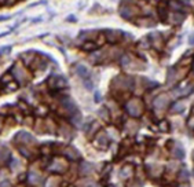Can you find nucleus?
Instances as JSON below:
<instances>
[{
    "instance_id": "nucleus-1",
    "label": "nucleus",
    "mask_w": 194,
    "mask_h": 187,
    "mask_svg": "<svg viewBox=\"0 0 194 187\" xmlns=\"http://www.w3.org/2000/svg\"><path fill=\"white\" fill-rule=\"evenodd\" d=\"M125 109H127V112H128L129 116L139 117V116H142V113H143V103H142V101H140V99L132 98L131 101L127 102Z\"/></svg>"
},
{
    "instance_id": "nucleus-2",
    "label": "nucleus",
    "mask_w": 194,
    "mask_h": 187,
    "mask_svg": "<svg viewBox=\"0 0 194 187\" xmlns=\"http://www.w3.org/2000/svg\"><path fill=\"white\" fill-rule=\"evenodd\" d=\"M153 105H154V107H156L157 110H164V109H167L168 105H169V96H168L167 94H161V95H158L157 98L154 99Z\"/></svg>"
},
{
    "instance_id": "nucleus-3",
    "label": "nucleus",
    "mask_w": 194,
    "mask_h": 187,
    "mask_svg": "<svg viewBox=\"0 0 194 187\" xmlns=\"http://www.w3.org/2000/svg\"><path fill=\"white\" fill-rule=\"evenodd\" d=\"M109 145V136L105 132H101V134L96 135L95 138V146H98L99 149H106Z\"/></svg>"
},
{
    "instance_id": "nucleus-4",
    "label": "nucleus",
    "mask_w": 194,
    "mask_h": 187,
    "mask_svg": "<svg viewBox=\"0 0 194 187\" xmlns=\"http://www.w3.org/2000/svg\"><path fill=\"white\" fill-rule=\"evenodd\" d=\"M94 172V165L88 161H83L80 165V173L83 176H87V175H91Z\"/></svg>"
},
{
    "instance_id": "nucleus-5",
    "label": "nucleus",
    "mask_w": 194,
    "mask_h": 187,
    "mask_svg": "<svg viewBox=\"0 0 194 187\" xmlns=\"http://www.w3.org/2000/svg\"><path fill=\"white\" fill-rule=\"evenodd\" d=\"M68 168V164L65 161H61V160H55L54 164L50 166L51 171H54V172H63V171Z\"/></svg>"
},
{
    "instance_id": "nucleus-6",
    "label": "nucleus",
    "mask_w": 194,
    "mask_h": 187,
    "mask_svg": "<svg viewBox=\"0 0 194 187\" xmlns=\"http://www.w3.org/2000/svg\"><path fill=\"white\" fill-rule=\"evenodd\" d=\"M183 19H185V15L182 14V12L179 11H173L172 14H169V22L173 25H179L183 22Z\"/></svg>"
},
{
    "instance_id": "nucleus-7",
    "label": "nucleus",
    "mask_w": 194,
    "mask_h": 187,
    "mask_svg": "<svg viewBox=\"0 0 194 187\" xmlns=\"http://www.w3.org/2000/svg\"><path fill=\"white\" fill-rule=\"evenodd\" d=\"M120 36H121L120 30H106V39H108L110 43H116V42H119Z\"/></svg>"
},
{
    "instance_id": "nucleus-8",
    "label": "nucleus",
    "mask_w": 194,
    "mask_h": 187,
    "mask_svg": "<svg viewBox=\"0 0 194 187\" xmlns=\"http://www.w3.org/2000/svg\"><path fill=\"white\" fill-rule=\"evenodd\" d=\"M132 165H125L122 166L121 171H120V178L121 179H129L132 176Z\"/></svg>"
},
{
    "instance_id": "nucleus-9",
    "label": "nucleus",
    "mask_w": 194,
    "mask_h": 187,
    "mask_svg": "<svg viewBox=\"0 0 194 187\" xmlns=\"http://www.w3.org/2000/svg\"><path fill=\"white\" fill-rule=\"evenodd\" d=\"M62 106L68 110L69 113H75V112H76V105L73 103V101L70 98H65V99H63V101H62Z\"/></svg>"
},
{
    "instance_id": "nucleus-10",
    "label": "nucleus",
    "mask_w": 194,
    "mask_h": 187,
    "mask_svg": "<svg viewBox=\"0 0 194 187\" xmlns=\"http://www.w3.org/2000/svg\"><path fill=\"white\" fill-rule=\"evenodd\" d=\"M40 175L37 172H35V171H30L29 173H28V182H29L30 184H39L40 183Z\"/></svg>"
},
{
    "instance_id": "nucleus-11",
    "label": "nucleus",
    "mask_w": 194,
    "mask_h": 187,
    "mask_svg": "<svg viewBox=\"0 0 194 187\" xmlns=\"http://www.w3.org/2000/svg\"><path fill=\"white\" fill-rule=\"evenodd\" d=\"M65 154L68 155L70 160H77V158H80V153H79L75 147H68L65 150Z\"/></svg>"
},
{
    "instance_id": "nucleus-12",
    "label": "nucleus",
    "mask_w": 194,
    "mask_h": 187,
    "mask_svg": "<svg viewBox=\"0 0 194 187\" xmlns=\"http://www.w3.org/2000/svg\"><path fill=\"white\" fill-rule=\"evenodd\" d=\"M183 110H185V105H183V102H175V103L171 106V113L172 114L182 113Z\"/></svg>"
},
{
    "instance_id": "nucleus-13",
    "label": "nucleus",
    "mask_w": 194,
    "mask_h": 187,
    "mask_svg": "<svg viewBox=\"0 0 194 187\" xmlns=\"http://www.w3.org/2000/svg\"><path fill=\"white\" fill-rule=\"evenodd\" d=\"M172 154L175 155L178 160H182V158L185 157V150H183V147L180 145H176V147L172 150Z\"/></svg>"
},
{
    "instance_id": "nucleus-14",
    "label": "nucleus",
    "mask_w": 194,
    "mask_h": 187,
    "mask_svg": "<svg viewBox=\"0 0 194 187\" xmlns=\"http://www.w3.org/2000/svg\"><path fill=\"white\" fill-rule=\"evenodd\" d=\"M15 76H17V78H18L19 83H22V81L25 80V77H26V73H25V70L19 65L15 66Z\"/></svg>"
},
{
    "instance_id": "nucleus-15",
    "label": "nucleus",
    "mask_w": 194,
    "mask_h": 187,
    "mask_svg": "<svg viewBox=\"0 0 194 187\" xmlns=\"http://www.w3.org/2000/svg\"><path fill=\"white\" fill-rule=\"evenodd\" d=\"M76 73H77L80 77H84V78L88 77V69H87L84 65H77L76 66Z\"/></svg>"
},
{
    "instance_id": "nucleus-16",
    "label": "nucleus",
    "mask_w": 194,
    "mask_h": 187,
    "mask_svg": "<svg viewBox=\"0 0 194 187\" xmlns=\"http://www.w3.org/2000/svg\"><path fill=\"white\" fill-rule=\"evenodd\" d=\"M149 173L153 178H157L160 173H161V166L158 165H149Z\"/></svg>"
},
{
    "instance_id": "nucleus-17",
    "label": "nucleus",
    "mask_w": 194,
    "mask_h": 187,
    "mask_svg": "<svg viewBox=\"0 0 194 187\" xmlns=\"http://www.w3.org/2000/svg\"><path fill=\"white\" fill-rule=\"evenodd\" d=\"M51 83H52V85L54 87H65L66 85V81H65V78H62V77H55V78H52L51 80Z\"/></svg>"
},
{
    "instance_id": "nucleus-18",
    "label": "nucleus",
    "mask_w": 194,
    "mask_h": 187,
    "mask_svg": "<svg viewBox=\"0 0 194 187\" xmlns=\"http://www.w3.org/2000/svg\"><path fill=\"white\" fill-rule=\"evenodd\" d=\"M17 139L18 140H22V142H32V136H30L29 134H26V132H19L18 136H17Z\"/></svg>"
},
{
    "instance_id": "nucleus-19",
    "label": "nucleus",
    "mask_w": 194,
    "mask_h": 187,
    "mask_svg": "<svg viewBox=\"0 0 194 187\" xmlns=\"http://www.w3.org/2000/svg\"><path fill=\"white\" fill-rule=\"evenodd\" d=\"M178 179L180 182H187L189 180V171L187 169H180L179 175H178Z\"/></svg>"
},
{
    "instance_id": "nucleus-20",
    "label": "nucleus",
    "mask_w": 194,
    "mask_h": 187,
    "mask_svg": "<svg viewBox=\"0 0 194 187\" xmlns=\"http://www.w3.org/2000/svg\"><path fill=\"white\" fill-rule=\"evenodd\" d=\"M120 12H121V17H124V18H132L134 17V12L129 10V7H122Z\"/></svg>"
},
{
    "instance_id": "nucleus-21",
    "label": "nucleus",
    "mask_w": 194,
    "mask_h": 187,
    "mask_svg": "<svg viewBox=\"0 0 194 187\" xmlns=\"http://www.w3.org/2000/svg\"><path fill=\"white\" fill-rule=\"evenodd\" d=\"M158 128H160V131H162V132H168V131H169V122H168L167 120H162V121L158 124Z\"/></svg>"
},
{
    "instance_id": "nucleus-22",
    "label": "nucleus",
    "mask_w": 194,
    "mask_h": 187,
    "mask_svg": "<svg viewBox=\"0 0 194 187\" xmlns=\"http://www.w3.org/2000/svg\"><path fill=\"white\" fill-rule=\"evenodd\" d=\"M169 8H172L173 11H179V10L182 8V6H180V3L178 2V0H171L169 2Z\"/></svg>"
},
{
    "instance_id": "nucleus-23",
    "label": "nucleus",
    "mask_w": 194,
    "mask_h": 187,
    "mask_svg": "<svg viewBox=\"0 0 194 187\" xmlns=\"http://www.w3.org/2000/svg\"><path fill=\"white\" fill-rule=\"evenodd\" d=\"M95 48V44H94V42H90V43H85V44H83V50H87V51H91Z\"/></svg>"
},
{
    "instance_id": "nucleus-24",
    "label": "nucleus",
    "mask_w": 194,
    "mask_h": 187,
    "mask_svg": "<svg viewBox=\"0 0 194 187\" xmlns=\"http://www.w3.org/2000/svg\"><path fill=\"white\" fill-rule=\"evenodd\" d=\"M128 63H129V58L127 57V55H122V57H121V65L122 66H127Z\"/></svg>"
},
{
    "instance_id": "nucleus-25",
    "label": "nucleus",
    "mask_w": 194,
    "mask_h": 187,
    "mask_svg": "<svg viewBox=\"0 0 194 187\" xmlns=\"http://www.w3.org/2000/svg\"><path fill=\"white\" fill-rule=\"evenodd\" d=\"M99 114H101V117L102 119H105V120H109V117H108V112L105 109H102V110H99Z\"/></svg>"
},
{
    "instance_id": "nucleus-26",
    "label": "nucleus",
    "mask_w": 194,
    "mask_h": 187,
    "mask_svg": "<svg viewBox=\"0 0 194 187\" xmlns=\"http://www.w3.org/2000/svg\"><path fill=\"white\" fill-rule=\"evenodd\" d=\"M0 187H11V183L8 180H3L0 182Z\"/></svg>"
},
{
    "instance_id": "nucleus-27",
    "label": "nucleus",
    "mask_w": 194,
    "mask_h": 187,
    "mask_svg": "<svg viewBox=\"0 0 194 187\" xmlns=\"http://www.w3.org/2000/svg\"><path fill=\"white\" fill-rule=\"evenodd\" d=\"M55 186H57V182H55L54 179H51V180H48V183H47L45 187H55Z\"/></svg>"
},
{
    "instance_id": "nucleus-28",
    "label": "nucleus",
    "mask_w": 194,
    "mask_h": 187,
    "mask_svg": "<svg viewBox=\"0 0 194 187\" xmlns=\"http://www.w3.org/2000/svg\"><path fill=\"white\" fill-rule=\"evenodd\" d=\"M73 124H76V125L80 124V114H76L75 116V119H73Z\"/></svg>"
},
{
    "instance_id": "nucleus-29",
    "label": "nucleus",
    "mask_w": 194,
    "mask_h": 187,
    "mask_svg": "<svg viewBox=\"0 0 194 187\" xmlns=\"http://www.w3.org/2000/svg\"><path fill=\"white\" fill-rule=\"evenodd\" d=\"M189 127H190V128H194V116L190 117V121H189Z\"/></svg>"
},
{
    "instance_id": "nucleus-30",
    "label": "nucleus",
    "mask_w": 194,
    "mask_h": 187,
    "mask_svg": "<svg viewBox=\"0 0 194 187\" xmlns=\"http://www.w3.org/2000/svg\"><path fill=\"white\" fill-rule=\"evenodd\" d=\"M11 166H12V169H15V166H18V161H12Z\"/></svg>"
},
{
    "instance_id": "nucleus-31",
    "label": "nucleus",
    "mask_w": 194,
    "mask_h": 187,
    "mask_svg": "<svg viewBox=\"0 0 194 187\" xmlns=\"http://www.w3.org/2000/svg\"><path fill=\"white\" fill-rule=\"evenodd\" d=\"M14 3H15V0H7L6 2L7 6H11V4H14Z\"/></svg>"
},
{
    "instance_id": "nucleus-32",
    "label": "nucleus",
    "mask_w": 194,
    "mask_h": 187,
    "mask_svg": "<svg viewBox=\"0 0 194 187\" xmlns=\"http://www.w3.org/2000/svg\"><path fill=\"white\" fill-rule=\"evenodd\" d=\"M15 88V84L14 83H10L8 84V89H14Z\"/></svg>"
},
{
    "instance_id": "nucleus-33",
    "label": "nucleus",
    "mask_w": 194,
    "mask_h": 187,
    "mask_svg": "<svg viewBox=\"0 0 194 187\" xmlns=\"http://www.w3.org/2000/svg\"><path fill=\"white\" fill-rule=\"evenodd\" d=\"M180 2H182V3H185V4H190L193 0H180Z\"/></svg>"
},
{
    "instance_id": "nucleus-34",
    "label": "nucleus",
    "mask_w": 194,
    "mask_h": 187,
    "mask_svg": "<svg viewBox=\"0 0 194 187\" xmlns=\"http://www.w3.org/2000/svg\"><path fill=\"white\" fill-rule=\"evenodd\" d=\"M190 44H194V35L190 36Z\"/></svg>"
},
{
    "instance_id": "nucleus-35",
    "label": "nucleus",
    "mask_w": 194,
    "mask_h": 187,
    "mask_svg": "<svg viewBox=\"0 0 194 187\" xmlns=\"http://www.w3.org/2000/svg\"><path fill=\"white\" fill-rule=\"evenodd\" d=\"M179 187H190V186H189V184H180Z\"/></svg>"
},
{
    "instance_id": "nucleus-36",
    "label": "nucleus",
    "mask_w": 194,
    "mask_h": 187,
    "mask_svg": "<svg viewBox=\"0 0 194 187\" xmlns=\"http://www.w3.org/2000/svg\"><path fill=\"white\" fill-rule=\"evenodd\" d=\"M193 160H194V152H193Z\"/></svg>"
},
{
    "instance_id": "nucleus-37",
    "label": "nucleus",
    "mask_w": 194,
    "mask_h": 187,
    "mask_svg": "<svg viewBox=\"0 0 194 187\" xmlns=\"http://www.w3.org/2000/svg\"><path fill=\"white\" fill-rule=\"evenodd\" d=\"M0 125H2V121H0Z\"/></svg>"
},
{
    "instance_id": "nucleus-38",
    "label": "nucleus",
    "mask_w": 194,
    "mask_h": 187,
    "mask_svg": "<svg viewBox=\"0 0 194 187\" xmlns=\"http://www.w3.org/2000/svg\"><path fill=\"white\" fill-rule=\"evenodd\" d=\"M90 187H94V186H90Z\"/></svg>"
}]
</instances>
